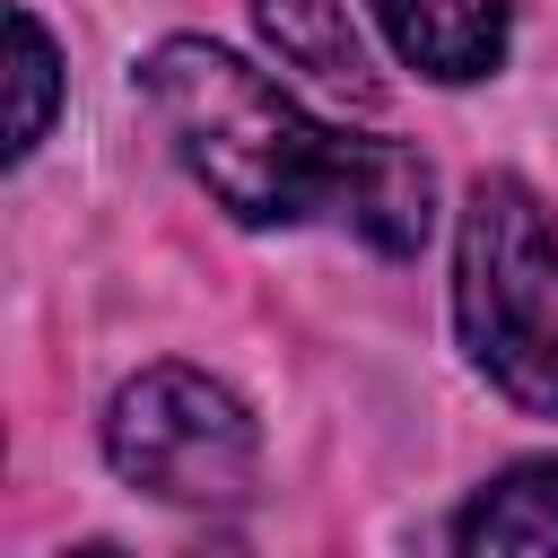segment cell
<instances>
[{"instance_id":"obj_7","label":"cell","mask_w":558,"mask_h":558,"mask_svg":"<svg viewBox=\"0 0 558 558\" xmlns=\"http://www.w3.org/2000/svg\"><path fill=\"white\" fill-rule=\"evenodd\" d=\"M52 105H61V52L35 26V9H9V157H26L52 131Z\"/></svg>"},{"instance_id":"obj_6","label":"cell","mask_w":558,"mask_h":558,"mask_svg":"<svg viewBox=\"0 0 558 558\" xmlns=\"http://www.w3.org/2000/svg\"><path fill=\"white\" fill-rule=\"evenodd\" d=\"M462 558H558V462H506L462 514H453Z\"/></svg>"},{"instance_id":"obj_1","label":"cell","mask_w":558,"mask_h":558,"mask_svg":"<svg viewBox=\"0 0 558 558\" xmlns=\"http://www.w3.org/2000/svg\"><path fill=\"white\" fill-rule=\"evenodd\" d=\"M140 96L192 183L244 218V227H296V218H340L375 253H418L427 244V166L392 140H349L314 122L279 78L253 61L166 35L140 61Z\"/></svg>"},{"instance_id":"obj_4","label":"cell","mask_w":558,"mask_h":558,"mask_svg":"<svg viewBox=\"0 0 558 558\" xmlns=\"http://www.w3.org/2000/svg\"><path fill=\"white\" fill-rule=\"evenodd\" d=\"M384 44L418 70V78H445V87H471L506 61V17L514 0H366Z\"/></svg>"},{"instance_id":"obj_2","label":"cell","mask_w":558,"mask_h":558,"mask_svg":"<svg viewBox=\"0 0 558 558\" xmlns=\"http://www.w3.org/2000/svg\"><path fill=\"white\" fill-rule=\"evenodd\" d=\"M453 323L471 366L514 401L558 418V235L514 174H480L453 235Z\"/></svg>"},{"instance_id":"obj_3","label":"cell","mask_w":558,"mask_h":558,"mask_svg":"<svg viewBox=\"0 0 558 558\" xmlns=\"http://www.w3.org/2000/svg\"><path fill=\"white\" fill-rule=\"evenodd\" d=\"M105 462L166 506H235L253 488L262 436L244 401L201 366H148L105 410Z\"/></svg>"},{"instance_id":"obj_5","label":"cell","mask_w":558,"mask_h":558,"mask_svg":"<svg viewBox=\"0 0 558 558\" xmlns=\"http://www.w3.org/2000/svg\"><path fill=\"white\" fill-rule=\"evenodd\" d=\"M253 26L279 52V70L314 78L323 96H340V105H375L384 96V78H375V61H366V44H357L340 0H253Z\"/></svg>"}]
</instances>
